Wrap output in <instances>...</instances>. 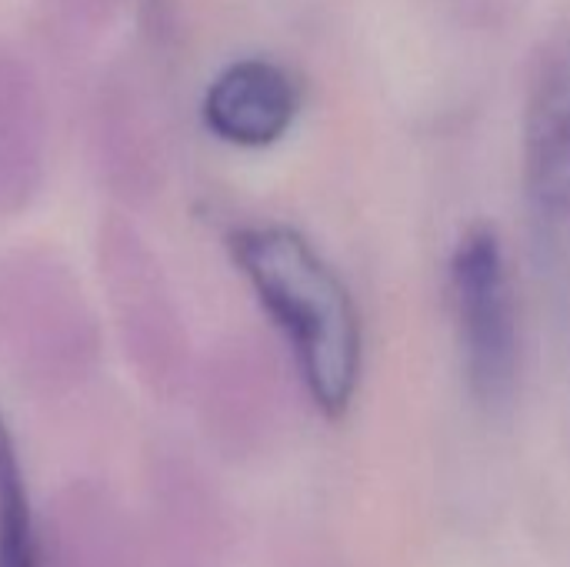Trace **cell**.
<instances>
[{"mask_svg": "<svg viewBox=\"0 0 570 567\" xmlns=\"http://www.w3.org/2000/svg\"><path fill=\"white\" fill-rule=\"evenodd\" d=\"M230 257L284 334L311 401L341 418L361 384V317L347 284L304 234L281 224L240 227Z\"/></svg>", "mask_w": 570, "mask_h": 567, "instance_id": "obj_1", "label": "cell"}, {"mask_svg": "<svg viewBox=\"0 0 570 567\" xmlns=\"http://www.w3.org/2000/svg\"><path fill=\"white\" fill-rule=\"evenodd\" d=\"M524 201L541 287L570 334V17L541 40L531 63Z\"/></svg>", "mask_w": 570, "mask_h": 567, "instance_id": "obj_2", "label": "cell"}, {"mask_svg": "<svg viewBox=\"0 0 570 567\" xmlns=\"http://www.w3.org/2000/svg\"><path fill=\"white\" fill-rule=\"evenodd\" d=\"M451 304L471 394L484 408L514 398L521 371L518 304L504 244L494 227H471L451 257Z\"/></svg>", "mask_w": 570, "mask_h": 567, "instance_id": "obj_3", "label": "cell"}, {"mask_svg": "<svg viewBox=\"0 0 570 567\" xmlns=\"http://www.w3.org/2000/svg\"><path fill=\"white\" fill-rule=\"evenodd\" d=\"M301 110L294 77L264 57H244L224 67L204 94V124L214 137L234 147L277 144Z\"/></svg>", "mask_w": 570, "mask_h": 567, "instance_id": "obj_4", "label": "cell"}, {"mask_svg": "<svg viewBox=\"0 0 570 567\" xmlns=\"http://www.w3.org/2000/svg\"><path fill=\"white\" fill-rule=\"evenodd\" d=\"M0 567H40V545L13 434L0 414Z\"/></svg>", "mask_w": 570, "mask_h": 567, "instance_id": "obj_5", "label": "cell"}]
</instances>
